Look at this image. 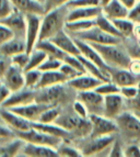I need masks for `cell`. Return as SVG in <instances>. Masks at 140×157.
<instances>
[{"label": "cell", "instance_id": "cell-2", "mask_svg": "<svg viewBox=\"0 0 140 157\" xmlns=\"http://www.w3.org/2000/svg\"><path fill=\"white\" fill-rule=\"evenodd\" d=\"M101 54L105 63L109 67L128 68L131 62V57L127 50H124L120 44H94L90 43Z\"/></svg>", "mask_w": 140, "mask_h": 157}, {"label": "cell", "instance_id": "cell-56", "mask_svg": "<svg viewBox=\"0 0 140 157\" xmlns=\"http://www.w3.org/2000/svg\"><path fill=\"white\" fill-rule=\"evenodd\" d=\"M120 1L125 6V7H127L129 10L136 5V2H137V0H120Z\"/></svg>", "mask_w": 140, "mask_h": 157}, {"label": "cell", "instance_id": "cell-40", "mask_svg": "<svg viewBox=\"0 0 140 157\" xmlns=\"http://www.w3.org/2000/svg\"><path fill=\"white\" fill-rule=\"evenodd\" d=\"M14 9L16 8L11 0H0V21L10 16Z\"/></svg>", "mask_w": 140, "mask_h": 157}, {"label": "cell", "instance_id": "cell-6", "mask_svg": "<svg viewBox=\"0 0 140 157\" xmlns=\"http://www.w3.org/2000/svg\"><path fill=\"white\" fill-rule=\"evenodd\" d=\"M18 135V139L23 140L24 142H29V143H34V144H39V145H46V146H52L57 148L62 145L64 140L53 136L50 134H47L45 132H42L39 130L32 128L31 130L26 132H20V133H16Z\"/></svg>", "mask_w": 140, "mask_h": 157}, {"label": "cell", "instance_id": "cell-29", "mask_svg": "<svg viewBox=\"0 0 140 157\" xmlns=\"http://www.w3.org/2000/svg\"><path fill=\"white\" fill-rule=\"evenodd\" d=\"M35 47H37V48H39V50H42V51H44V52L47 54V56L54 57V58H58V59L62 60V62H64V58H65L66 55H67L64 51L60 50L59 47L53 42L52 40L39 41Z\"/></svg>", "mask_w": 140, "mask_h": 157}, {"label": "cell", "instance_id": "cell-48", "mask_svg": "<svg viewBox=\"0 0 140 157\" xmlns=\"http://www.w3.org/2000/svg\"><path fill=\"white\" fill-rule=\"evenodd\" d=\"M128 18L137 24H140V0H138L136 5L129 10Z\"/></svg>", "mask_w": 140, "mask_h": 157}, {"label": "cell", "instance_id": "cell-24", "mask_svg": "<svg viewBox=\"0 0 140 157\" xmlns=\"http://www.w3.org/2000/svg\"><path fill=\"white\" fill-rule=\"evenodd\" d=\"M23 52H26V42L24 37L13 36L0 46V53L8 57H12Z\"/></svg>", "mask_w": 140, "mask_h": 157}, {"label": "cell", "instance_id": "cell-3", "mask_svg": "<svg viewBox=\"0 0 140 157\" xmlns=\"http://www.w3.org/2000/svg\"><path fill=\"white\" fill-rule=\"evenodd\" d=\"M55 123L66 128L70 133H76L82 136L90 135L91 130H92V125H91L89 118H81L75 111L72 114H61L60 113L57 120L55 121Z\"/></svg>", "mask_w": 140, "mask_h": 157}, {"label": "cell", "instance_id": "cell-16", "mask_svg": "<svg viewBox=\"0 0 140 157\" xmlns=\"http://www.w3.org/2000/svg\"><path fill=\"white\" fill-rule=\"evenodd\" d=\"M20 153H22L23 156L29 157H57L59 156L58 149L52 146H46V145L34 144L24 142L20 149Z\"/></svg>", "mask_w": 140, "mask_h": 157}, {"label": "cell", "instance_id": "cell-32", "mask_svg": "<svg viewBox=\"0 0 140 157\" xmlns=\"http://www.w3.org/2000/svg\"><path fill=\"white\" fill-rule=\"evenodd\" d=\"M48 57L47 54L44 51L39 50L37 47H35L31 53H30V59H29V64L25 67L24 71H30V69H36L39 68V66L43 64L46 58Z\"/></svg>", "mask_w": 140, "mask_h": 157}, {"label": "cell", "instance_id": "cell-33", "mask_svg": "<svg viewBox=\"0 0 140 157\" xmlns=\"http://www.w3.org/2000/svg\"><path fill=\"white\" fill-rule=\"evenodd\" d=\"M24 77H25L26 88L39 89V85L42 77V71H39V68H36V69H30V71H24Z\"/></svg>", "mask_w": 140, "mask_h": 157}, {"label": "cell", "instance_id": "cell-36", "mask_svg": "<svg viewBox=\"0 0 140 157\" xmlns=\"http://www.w3.org/2000/svg\"><path fill=\"white\" fill-rule=\"evenodd\" d=\"M62 60L58 59V58L54 57H48L43 62L41 66H39V71H59V68L62 65Z\"/></svg>", "mask_w": 140, "mask_h": 157}, {"label": "cell", "instance_id": "cell-54", "mask_svg": "<svg viewBox=\"0 0 140 157\" xmlns=\"http://www.w3.org/2000/svg\"><path fill=\"white\" fill-rule=\"evenodd\" d=\"M11 94V91L1 82L0 84V108L2 107L3 102L8 99V97Z\"/></svg>", "mask_w": 140, "mask_h": 157}, {"label": "cell", "instance_id": "cell-51", "mask_svg": "<svg viewBox=\"0 0 140 157\" xmlns=\"http://www.w3.org/2000/svg\"><path fill=\"white\" fill-rule=\"evenodd\" d=\"M124 156L126 157H140V147L138 145H129L124 151Z\"/></svg>", "mask_w": 140, "mask_h": 157}, {"label": "cell", "instance_id": "cell-38", "mask_svg": "<svg viewBox=\"0 0 140 157\" xmlns=\"http://www.w3.org/2000/svg\"><path fill=\"white\" fill-rule=\"evenodd\" d=\"M58 153H59V156L64 157H80L83 156L82 152L80 149H77L72 146H69V145H60L58 147Z\"/></svg>", "mask_w": 140, "mask_h": 157}, {"label": "cell", "instance_id": "cell-21", "mask_svg": "<svg viewBox=\"0 0 140 157\" xmlns=\"http://www.w3.org/2000/svg\"><path fill=\"white\" fill-rule=\"evenodd\" d=\"M124 97L120 94H113L104 97V114L109 119H115L122 113Z\"/></svg>", "mask_w": 140, "mask_h": 157}, {"label": "cell", "instance_id": "cell-31", "mask_svg": "<svg viewBox=\"0 0 140 157\" xmlns=\"http://www.w3.org/2000/svg\"><path fill=\"white\" fill-rule=\"evenodd\" d=\"M114 22L115 26L117 30L120 32L123 37H131L135 32V26L136 23L129 18H124V19H116V20H112Z\"/></svg>", "mask_w": 140, "mask_h": 157}, {"label": "cell", "instance_id": "cell-52", "mask_svg": "<svg viewBox=\"0 0 140 157\" xmlns=\"http://www.w3.org/2000/svg\"><path fill=\"white\" fill-rule=\"evenodd\" d=\"M69 0H45V9H46V12L50 9H54L56 7H59V6L66 5ZM45 12V13H46Z\"/></svg>", "mask_w": 140, "mask_h": 157}, {"label": "cell", "instance_id": "cell-22", "mask_svg": "<svg viewBox=\"0 0 140 157\" xmlns=\"http://www.w3.org/2000/svg\"><path fill=\"white\" fill-rule=\"evenodd\" d=\"M14 8L24 14H39L44 16L46 12L45 5L39 0H11Z\"/></svg>", "mask_w": 140, "mask_h": 157}, {"label": "cell", "instance_id": "cell-10", "mask_svg": "<svg viewBox=\"0 0 140 157\" xmlns=\"http://www.w3.org/2000/svg\"><path fill=\"white\" fill-rule=\"evenodd\" d=\"M0 118L12 128L14 133L26 132L33 128L31 121L6 108H0Z\"/></svg>", "mask_w": 140, "mask_h": 157}, {"label": "cell", "instance_id": "cell-58", "mask_svg": "<svg viewBox=\"0 0 140 157\" xmlns=\"http://www.w3.org/2000/svg\"><path fill=\"white\" fill-rule=\"evenodd\" d=\"M39 1H42V2H43V3L45 2V0H39Z\"/></svg>", "mask_w": 140, "mask_h": 157}, {"label": "cell", "instance_id": "cell-41", "mask_svg": "<svg viewBox=\"0 0 140 157\" xmlns=\"http://www.w3.org/2000/svg\"><path fill=\"white\" fill-rule=\"evenodd\" d=\"M64 62L67 64H69V65H71L72 67H75L77 71H79L80 73L82 74H86V69H84V66H83L82 62H81V59L79 58L78 55H69V54H67L66 55V57L64 58Z\"/></svg>", "mask_w": 140, "mask_h": 157}, {"label": "cell", "instance_id": "cell-7", "mask_svg": "<svg viewBox=\"0 0 140 157\" xmlns=\"http://www.w3.org/2000/svg\"><path fill=\"white\" fill-rule=\"evenodd\" d=\"M120 131L129 139L140 137V118L130 112H122L115 118Z\"/></svg>", "mask_w": 140, "mask_h": 157}, {"label": "cell", "instance_id": "cell-23", "mask_svg": "<svg viewBox=\"0 0 140 157\" xmlns=\"http://www.w3.org/2000/svg\"><path fill=\"white\" fill-rule=\"evenodd\" d=\"M102 12L111 20L128 18L129 9L125 7L120 0H112L106 6L102 7Z\"/></svg>", "mask_w": 140, "mask_h": 157}, {"label": "cell", "instance_id": "cell-19", "mask_svg": "<svg viewBox=\"0 0 140 157\" xmlns=\"http://www.w3.org/2000/svg\"><path fill=\"white\" fill-rule=\"evenodd\" d=\"M73 39H75V37H73ZM75 40H76V43H77V45H78V47H79V50H80L81 55L84 56L86 58H88L89 60H91V62L94 63L95 65H98L100 68H102L103 71L109 73V66L105 63V60L103 59L101 54H100L90 43L84 42V41H81V40H78V39H75Z\"/></svg>", "mask_w": 140, "mask_h": 157}, {"label": "cell", "instance_id": "cell-4", "mask_svg": "<svg viewBox=\"0 0 140 157\" xmlns=\"http://www.w3.org/2000/svg\"><path fill=\"white\" fill-rule=\"evenodd\" d=\"M89 120L92 125L90 137H100V136L112 135L120 131L116 121L109 119L103 114H90Z\"/></svg>", "mask_w": 140, "mask_h": 157}, {"label": "cell", "instance_id": "cell-28", "mask_svg": "<svg viewBox=\"0 0 140 157\" xmlns=\"http://www.w3.org/2000/svg\"><path fill=\"white\" fill-rule=\"evenodd\" d=\"M96 19V18H95ZM95 19H87V20H75V21H67L65 24V30L70 35L84 32L87 30L96 25Z\"/></svg>", "mask_w": 140, "mask_h": 157}, {"label": "cell", "instance_id": "cell-30", "mask_svg": "<svg viewBox=\"0 0 140 157\" xmlns=\"http://www.w3.org/2000/svg\"><path fill=\"white\" fill-rule=\"evenodd\" d=\"M96 21V25L99 26L100 29L103 30L104 32H106L109 34H112V35H114V36H118V37H123V35L120 34V32L117 30V28L115 26L114 22L112 21L111 19L107 18L105 14H103V12L100 13L99 16L96 17L95 19Z\"/></svg>", "mask_w": 140, "mask_h": 157}, {"label": "cell", "instance_id": "cell-5", "mask_svg": "<svg viewBox=\"0 0 140 157\" xmlns=\"http://www.w3.org/2000/svg\"><path fill=\"white\" fill-rule=\"evenodd\" d=\"M75 39L81 40L88 43H94V44H120L122 37L114 36L112 34H109L101 30L98 25H94L93 28L87 30L84 32L71 35Z\"/></svg>", "mask_w": 140, "mask_h": 157}, {"label": "cell", "instance_id": "cell-46", "mask_svg": "<svg viewBox=\"0 0 140 157\" xmlns=\"http://www.w3.org/2000/svg\"><path fill=\"white\" fill-rule=\"evenodd\" d=\"M11 57H8V56L3 55L0 53V80L3 78L5 74L7 73L8 68L11 66Z\"/></svg>", "mask_w": 140, "mask_h": 157}, {"label": "cell", "instance_id": "cell-34", "mask_svg": "<svg viewBox=\"0 0 140 157\" xmlns=\"http://www.w3.org/2000/svg\"><path fill=\"white\" fill-rule=\"evenodd\" d=\"M94 90L105 97V96H109V94H120V87H118L115 82H113L112 80H109V81H104V82H102V84L100 85L99 87H96Z\"/></svg>", "mask_w": 140, "mask_h": 157}, {"label": "cell", "instance_id": "cell-17", "mask_svg": "<svg viewBox=\"0 0 140 157\" xmlns=\"http://www.w3.org/2000/svg\"><path fill=\"white\" fill-rule=\"evenodd\" d=\"M48 107H50V105L35 101V102H32V103H29V105L10 108L9 110L13 111V112H16L17 114L28 119V120L31 121V122H36V121H39L42 112L44 110H46ZM6 109H7V108H6Z\"/></svg>", "mask_w": 140, "mask_h": 157}, {"label": "cell", "instance_id": "cell-11", "mask_svg": "<svg viewBox=\"0 0 140 157\" xmlns=\"http://www.w3.org/2000/svg\"><path fill=\"white\" fill-rule=\"evenodd\" d=\"M78 99L83 102L90 114H104V96L95 90L80 91Z\"/></svg>", "mask_w": 140, "mask_h": 157}, {"label": "cell", "instance_id": "cell-18", "mask_svg": "<svg viewBox=\"0 0 140 157\" xmlns=\"http://www.w3.org/2000/svg\"><path fill=\"white\" fill-rule=\"evenodd\" d=\"M102 82H104V81L92 76L90 74L86 73V74H82V75H79L78 77H76L73 79H70L67 82V85L71 89L80 92V91H88V90H94Z\"/></svg>", "mask_w": 140, "mask_h": 157}, {"label": "cell", "instance_id": "cell-9", "mask_svg": "<svg viewBox=\"0 0 140 157\" xmlns=\"http://www.w3.org/2000/svg\"><path fill=\"white\" fill-rule=\"evenodd\" d=\"M1 82L5 85L11 92H16L23 89L25 87V77H24V69L20 68L19 66L13 65L8 68L7 73L5 74Z\"/></svg>", "mask_w": 140, "mask_h": 157}, {"label": "cell", "instance_id": "cell-55", "mask_svg": "<svg viewBox=\"0 0 140 157\" xmlns=\"http://www.w3.org/2000/svg\"><path fill=\"white\" fill-rule=\"evenodd\" d=\"M128 69L136 76H140V59H131Z\"/></svg>", "mask_w": 140, "mask_h": 157}, {"label": "cell", "instance_id": "cell-44", "mask_svg": "<svg viewBox=\"0 0 140 157\" xmlns=\"http://www.w3.org/2000/svg\"><path fill=\"white\" fill-rule=\"evenodd\" d=\"M13 36H14L13 32L9 28H7L5 24H2L0 22V46L2 44H5L10 39H12Z\"/></svg>", "mask_w": 140, "mask_h": 157}, {"label": "cell", "instance_id": "cell-49", "mask_svg": "<svg viewBox=\"0 0 140 157\" xmlns=\"http://www.w3.org/2000/svg\"><path fill=\"white\" fill-rule=\"evenodd\" d=\"M129 103H130V107L134 111H135L137 114L140 113V80L138 82V92L136 94L135 97L132 98V99L129 100Z\"/></svg>", "mask_w": 140, "mask_h": 157}, {"label": "cell", "instance_id": "cell-26", "mask_svg": "<svg viewBox=\"0 0 140 157\" xmlns=\"http://www.w3.org/2000/svg\"><path fill=\"white\" fill-rule=\"evenodd\" d=\"M102 13V7H84V8L71 9L68 12L67 21H75V20H87V19H95Z\"/></svg>", "mask_w": 140, "mask_h": 157}, {"label": "cell", "instance_id": "cell-8", "mask_svg": "<svg viewBox=\"0 0 140 157\" xmlns=\"http://www.w3.org/2000/svg\"><path fill=\"white\" fill-rule=\"evenodd\" d=\"M42 17L39 14H26V32H25V42L26 52L31 53L35 48L39 39L41 32Z\"/></svg>", "mask_w": 140, "mask_h": 157}, {"label": "cell", "instance_id": "cell-20", "mask_svg": "<svg viewBox=\"0 0 140 157\" xmlns=\"http://www.w3.org/2000/svg\"><path fill=\"white\" fill-rule=\"evenodd\" d=\"M55 44L62 50L66 54L69 55H80V50L76 43V40L73 39L65 29L58 32L54 37L50 39Z\"/></svg>", "mask_w": 140, "mask_h": 157}, {"label": "cell", "instance_id": "cell-47", "mask_svg": "<svg viewBox=\"0 0 140 157\" xmlns=\"http://www.w3.org/2000/svg\"><path fill=\"white\" fill-rule=\"evenodd\" d=\"M137 92H138V85H136V86H127V87H123V88H120V94L128 100L132 99V98L137 94Z\"/></svg>", "mask_w": 140, "mask_h": 157}, {"label": "cell", "instance_id": "cell-14", "mask_svg": "<svg viewBox=\"0 0 140 157\" xmlns=\"http://www.w3.org/2000/svg\"><path fill=\"white\" fill-rule=\"evenodd\" d=\"M115 142L114 135H105L100 137H91V142L81 149L83 156H93L99 155L100 153L104 152L106 148L111 147Z\"/></svg>", "mask_w": 140, "mask_h": 157}, {"label": "cell", "instance_id": "cell-13", "mask_svg": "<svg viewBox=\"0 0 140 157\" xmlns=\"http://www.w3.org/2000/svg\"><path fill=\"white\" fill-rule=\"evenodd\" d=\"M1 23L5 24L7 28L11 30L14 34V36L24 37L25 39L26 32V16L23 12L19 11L18 9H14L10 16L6 19L1 20Z\"/></svg>", "mask_w": 140, "mask_h": 157}, {"label": "cell", "instance_id": "cell-37", "mask_svg": "<svg viewBox=\"0 0 140 157\" xmlns=\"http://www.w3.org/2000/svg\"><path fill=\"white\" fill-rule=\"evenodd\" d=\"M66 6L69 10L76 8H84V7H98V6L101 7L100 0H69Z\"/></svg>", "mask_w": 140, "mask_h": 157}, {"label": "cell", "instance_id": "cell-35", "mask_svg": "<svg viewBox=\"0 0 140 157\" xmlns=\"http://www.w3.org/2000/svg\"><path fill=\"white\" fill-rule=\"evenodd\" d=\"M59 114L60 111L58 109H56L54 107H48L46 110L42 112L41 117L39 119V122H42V123H54L59 117Z\"/></svg>", "mask_w": 140, "mask_h": 157}, {"label": "cell", "instance_id": "cell-1", "mask_svg": "<svg viewBox=\"0 0 140 157\" xmlns=\"http://www.w3.org/2000/svg\"><path fill=\"white\" fill-rule=\"evenodd\" d=\"M69 9L66 5L59 6L54 9L48 10L42 17L41 32H39V41L50 40L59 31L65 29L67 22V17Z\"/></svg>", "mask_w": 140, "mask_h": 157}, {"label": "cell", "instance_id": "cell-15", "mask_svg": "<svg viewBox=\"0 0 140 157\" xmlns=\"http://www.w3.org/2000/svg\"><path fill=\"white\" fill-rule=\"evenodd\" d=\"M109 73L111 76V80L120 88L127 86H136L139 82L138 76L132 74L128 68L109 67Z\"/></svg>", "mask_w": 140, "mask_h": 157}, {"label": "cell", "instance_id": "cell-27", "mask_svg": "<svg viewBox=\"0 0 140 157\" xmlns=\"http://www.w3.org/2000/svg\"><path fill=\"white\" fill-rule=\"evenodd\" d=\"M68 78L60 71H42L41 81L39 85V88H47V87L56 86V85L67 84Z\"/></svg>", "mask_w": 140, "mask_h": 157}, {"label": "cell", "instance_id": "cell-60", "mask_svg": "<svg viewBox=\"0 0 140 157\" xmlns=\"http://www.w3.org/2000/svg\"><path fill=\"white\" fill-rule=\"evenodd\" d=\"M137 1H138V0H137Z\"/></svg>", "mask_w": 140, "mask_h": 157}, {"label": "cell", "instance_id": "cell-43", "mask_svg": "<svg viewBox=\"0 0 140 157\" xmlns=\"http://www.w3.org/2000/svg\"><path fill=\"white\" fill-rule=\"evenodd\" d=\"M126 50L131 59H140V44L138 42L128 41L126 44Z\"/></svg>", "mask_w": 140, "mask_h": 157}, {"label": "cell", "instance_id": "cell-57", "mask_svg": "<svg viewBox=\"0 0 140 157\" xmlns=\"http://www.w3.org/2000/svg\"><path fill=\"white\" fill-rule=\"evenodd\" d=\"M112 0H100V5H101V7H104V6H106Z\"/></svg>", "mask_w": 140, "mask_h": 157}, {"label": "cell", "instance_id": "cell-42", "mask_svg": "<svg viewBox=\"0 0 140 157\" xmlns=\"http://www.w3.org/2000/svg\"><path fill=\"white\" fill-rule=\"evenodd\" d=\"M59 71L67 77L68 81H69L70 79H73V78H76V77H78L79 75H82V73H80V71H77L75 67H72V66L69 65V64L65 63V62L62 63L61 67L59 68Z\"/></svg>", "mask_w": 140, "mask_h": 157}, {"label": "cell", "instance_id": "cell-12", "mask_svg": "<svg viewBox=\"0 0 140 157\" xmlns=\"http://www.w3.org/2000/svg\"><path fill=\"white\" fill-rule=\"evenodd\" d=\"M37 97V89H32V88H26L24 87L23 89L19 90L16 92H11V94L8 97V99L3 102L1 108H10L19 107V105H29L32 102L36 101Z\"/></svg>", "mask_w": 140, "mask_h": 157}, {"label": "cell", "instance_id": "cell-45", "mask_svg": "<svg viewBox=\"0 0 140 157\" xmlns=\"http://www.w3.org/2000/svg\"><path fill=\"white\" fill-rule=\"evenodd\" d=\"M73 111H75L79 117L81 118H84V119H88L90 113H89L88 109L84 105H83V102H81L80 100H77V101L73 102Z\"/></svg>", "mask_w": 140, "mask_h": 157}, {"label": "cell", "instance_id": "cell-59", "mask_svg": "<svg viewBox=\"0 0 140 157\" xmlns=\"http://www.w3.org/2000/svg\"><path fill=\"white\" fill-rule=\"evenodd\" d=\"M138 115H139V118H140V113H139V114H138Z\"/></svg>", "mask_w": 140, "mask_h": 157}, {"label": "cell", "instance_id": "cell-53", "mask_svg": "<svg viewBox=\"0 0 140 157\" xmlns=\"http://www.w3.org/2000/svg\"><path fill=\"white\" fill-rule=\"evenodd\" d=\"M124 151L122 149V147H120V143L118 142L115 141L114 143H113V145H112V148L111 151H109V156L112 157H120V156H124Z\"/></svg>", "mask_w": 140, "mask_h": 157}, {"label": "cell", "instance_id": "cell-39", "mask_svg": "<svg viewBox=\"0 0 140 157\" xmlns=\"http://www.w3.org/2000/svg\"><path fill=\"white\" fill-rule=\"evenodd\" d=\"M29 59H30V53L28 52H23V53H19L17 55L12 56L11 57V63L13 65L19 66L22 69H25V67L29 64Z\"/></svg>", "mask_w": 140, "mask_h": 157}, {"label": "cell", "instance_id": "cell-25", "mask_svg": "<svg viewBox=\"0 0 140 157\" xmlns=\"http://www.w3.org/2000/svg\"><path fill=\"white\" fill-rule=\"evenodd\" d=\"M32 126L36 130H39L42 132H45L47 134H50L53 136L59 137L61 140H68L70 139V136L72 135V133H70L69 131H67L66 128H61L60 125H58L57 123H42V122H32Z\"/></svg>", "mask_w": 140, "mask_h": 157}, {"label": "cell", "instance_id": "cell-50", "mask_svg": "<svg viewBox=\"0 0 140 157\" xmlns=\"http://www.w3.org/2000/svg\"><path fill=\"white\" fill-rule=\"evenodd\" d=\"M13 134H16L14 131L6 122H3V124H0V139H9Z\"/></svg>", "mask_w": 140, "mask_h": 157}]
</instances>
